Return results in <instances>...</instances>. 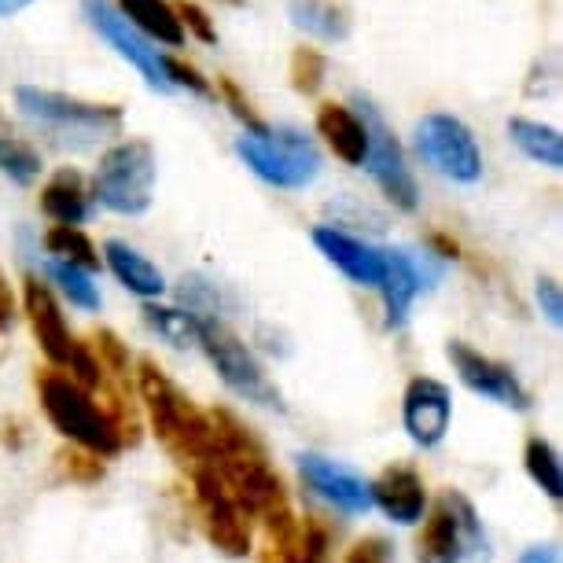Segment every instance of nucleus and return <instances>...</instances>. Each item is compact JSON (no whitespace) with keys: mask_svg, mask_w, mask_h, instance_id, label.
I'll use <instances>...</instances> for the list:
<instances>
[{"mask_svg":"<svg viewBox=\"0 0 563 563\" xmlns=\"http://www.w3.org/2000/svg\"><path fill=\"white\" fill-rule=\"evenodd\" d=\"M133 390L141 395V409L152 423L158 445L180 464H203L214 456V420L210 409H199L192 395H185L163 365L141 357L133 365Z\"/></svg>","mask_w":563,"mask_h":563,"instance_id":"f257e3e1","label":"nucleus"},{"mask_svg":"<svg viewBox=\"0 0 563 563\" xmlns=\"http://www.w3.org/2000/svg\"><path fill=\"white\" fill-rule=\"evenodd\" d=\"M34 387H37L41 412H45V420L59 431V439H67L70 445H78L85 453L100 456V461H111V456H119L125 450L122 431L114 428L111 412L100 401V395L74 384L67 372L41 368Z\"/></svg>","mask_w":563,"mask_h":563,"instance_id":"f03ea898","label":"nucleus"},{"mask_svg":"<svg viewBox=\"0 0 563 563\" xmlns=\"http://www.w3.org/2000/svg\"><path fill=\"white\" fill-rule=\"evenodd\" d=\"M158 177V155L147 136H125L100 155V166L92 174L89 196L103 210L122 218H141L152 210Z\"/></svg>","mask_w":563,"mask_h":563,"instance_id":"7ed1b4c3","label":"nucleus"},{"mask_svg":"<svg viewBox=\"0 0 563 563\" xmlns=\"http://www.w3.org/2000/svg\"><path fill=\"white\" fill-rule=\"evenodd\" d=\"M196 332H199L196 346L203 350L210 368L218 372V379L232 395L262 409H284L280 387L269 379V372L262 368L254 350L232 332L229 317H196Z\"/></svg>","mask_w":563,"mask_h":563,"instance_id":"20e7f679","label":"nucleus"},{"mask_svg":"<svg viewBox=\"0 0 563 563\" xmlns=\"http://www.w3.org/2000/svg\"><path fill=\"white\" fill-rule=\"evenodd\" d=\"M417 534L420 563H464L490 556V538L475 505L461 490H445L439 501L428 505Z\"/></svg>","mask_w":563,"mask_h":563,"instance_id":"39448f33","label":"nucleus"},{"mask_svg":"<svg viewBox=\"0 0 563 563\" xmlns=\"http://www.w3.org/2000/svg\"><path fill=\"white\" fill-rule=\"evenodd\" d=\"M236 155L258 180L288 192L313 185L321 174V152L299 130H265L258 136L243 133L236 136Z\"/></svg>","mask_w":563,"mask_h":563,"instance_id":"423d86ee","label":"nucleus"},{"mask_svg":"<svg viewBox=\"0 0 563 563\" xmlns=\"http://www.w3.org/2000/svg\"><path fill=\"white\" fill-rule=\"evenodd\" d=\"M188 479H192V516L203 538L214 545L221 556L243 560L254 545V527L251 519L240 512L236 501L225 494V486L214 475V467L207 461L188 467Z\"/></svg>","mask_w":563,"mask_h":563,"instance_id":"0eeeda50","label":"nucleus"},{"mask_svg":"<svg viewBox=\"0 0 563 563\" xmlns=\"http://www.w3.org/2000/svg\"><path fill=\"white\" fill-rule=\"evenodd\" d=\"M15 103L26 119H34V122L48 125V130H59V133H81L85 141H89V136L119 133L122 122H125V111L119 108V103L81 100V97H70V92L37 89V85H19Z\"/></svg>","mask_w":563,"mask_h":563,"instance_id":"6e6552de","label":"nucleus"},{"mask_svg":"<svg viewBox=\"0 0 563 563\" xmlns=\"http://www.w3.org/2000/svg\"><path fill=\"white\" fill-rule=\"evenodd\" d=\"M420 158L428 163L434 174L456 180V185H479L483 180V152L479 141L456 114L431 111L417 122L412 133Z\"/></svg>","mask_w":563,"mask_h":563,"instance_id":"1a4fd4ad","label":"nucleus"},{"mask_svg":"<svg viewBox=\"0 0 563 563\" xmlns=\"http://www.w3.org/2000/svg\"><path fill=\"white\" fill-rule=\"evenodd\" d=\"M354 103H357V119L368 133L365 166H368L372 180H376L379 192H384L398 210L412 214V210L420 207V188H417V177H412V169L406 163V152H401L395 130H390L387 119L379 114V108L365 97V92H357Z\"/></svg>","mask_w":563,"mask_h":563,"instance_id":"9d476101","label":"nucleus"},{"mask_svg":"<svg viewBox=\"0 0 563 563\" xmlns=\"http://www.w3.org/2000/svg\"><path fill=\"white\" fill-rule=\"evenodd\" d=\"M445 357H450L456 379H461L472 395L494 401V406L512 409V412H527L530 401H534L512 365L483 354V350H475L472 343H464V339H450V343H445Z\"/></svg>","mask_w":563,"mask_h":563,"instance_id":"9b49d317","label":"nucleus"},{"mask_svg":"<svg viewBox=\"0 0 563 563\" xmlns=\"http://www.w3.org/2000/svg\"><path fill=\"white\" fill-rule=\"evenodd\" d=\"M81 12L89 19V26L108 41V45L119 52V56L130 63V67L141 70V78L152 85L155 92H174V85L166 78V67H163V56L158 48H152L144 41V34L136 30L130 19H125L119 8L108 4V0H81Z\"/></svg>","mask_w":563,"mask_h":563,"instance_id":"f8f14e48","label":"nucleus"},{"mask_svg":"<svg viewBox=\"0 0 563 563\" xmlns=\"http://www.w3.org/2000/svg\"><path fill=\"white\" fill-rule=\"evenodd\" d=\"M23 313H26L30 332L37 339V350L48 361V368L67 372L74 354H78L81 339L70 332L56 291H52L48 284H41L37 276H26L23 280Z\"/></svg>","mask_w":563,"mask_h":563,"instance_id":"ddd939ff","label":"nucleus"},{"mask_svg":"<svg viewBox=\"0 0 563 563\" xmlns=\"http://www.w3.org/2000/svg\"><path fill=\"white\" fill-rule=\"evenodd\" d=\"M453 423V395L442 379L412 376L401 390V428L420 450H434L445 442Z\"/></svg>","mask_w":563,"mask_h":563,"instance_id":"4468645a","label":"nucleus"},{"mask_svg":"<svg viewBox=\"0 0 563 563\" xmlns=\"http://www.w3.org/2000/svg\"><path fill=\"white\" fill-rule=\"evenodd\" d=\"M299 472H302V483L310 486L321 501L339 508L343 516H365L372 508L368 479L365 475H357L354 467L339 464V461H332V456H321V453H302Z\"/></svg>","mask_w":563,"mask_h":563,"instance_id":"2eb2a0df","label":"nucleus"},{"mask_svg":"<svg viewBox=\"0 0 563 563\" xmlns=\"http://www.w3.org/2000/svg\"><path fill=\"white\" fill-rule=\"evenodd\" d=\"M313 247L321 251L324 258L346 276V280H354L357 288L379 291L384 273H387V251L384 247H372V243L350 236V232L335 229V225H317L313 229Z\"/></svg>","mask_w":563,"mask_h":563,"instance_id":"dca6fc26","label":"nucleus"},{"mask_svg":"<svg viewBox=\"0 0 563 563\" xmlns=\"http://www.w3.org/2000/svg\"><path fill=\"white\" fill-rule=\"evenodd\" d=\"M368 497L372 508L398 527H417L428 512V483L412 464H387L376 479H368Z\"/></svg>","mask_w":563,"mask_h":563,"instance_id":"f3484780","label":"nucleus"},{"mask_svg":"<svg viewBox=\"0 0 563 563\" xmlns=\"http://www.w3.org/2000/svg\"><path fill=\"white\" fill-rule=\"evenodd\" d=\"M387 251V273L384 284H379V299H384V328L387 332H398L406 328L412 302L420 299L423 288H431V280L439 273H428L417 254L401 251V247H384Z\"/></svg>","mask_w":563,"mask_h":563,"instance_id":"a211bd4d","label":"nucleus"},{"mask_svg":"<svg viewBox=\"0 0 563 563\" xmlns=\"http://www.w3.org/2000/svg\"><path fill=\"white\" fill-rule=\"evenodd\" d=\"M41 214L52 218V225H70L81 229L92 214V196L85 188V177L74 166H59L45 185H41L37 196Z\"/></svg>","mask_w":563,"mask_h":563,"instance_id":"6ab92c4d","label":"nucleus"},{"mask_svg":"<svg viewBox=\"0 0 563 563\" xmlns=\"http://www.w3.org/2000/svg\"><path fill=\"white\" fill-rule=\"evenodd\" d=\"M100 262L114 273V280H119L125 291L136 295V299H144V302L163 299L166 288H169L163 269H158V265L147 258V254L130 247L125 240H108V243H103Z\"/></svg>","mask_w":563,"mask_h":563,"instance_id":"aec40b11","label":"nucleus"},{"mask_svg":"<svg viewBox=\"0 0 563 563\" xmlns=\"http://www.w3.org/2000/svg\"><path fill=\"white\" fill-rule=\"evenodd\" d=\"M317 133L324 136V144L332 147L335 158H343L346 166H365L368 155V133L361 125L357 111L346 103L328 100L317 108Z\"/></svg>","mask_w":563,"mask_h":563,"instance_id":"412c9836","label":"nucleus"},{"mask_svg":"<svg viewBox=\"0 0 563 563\" xmlns=\"http://www.w3.org/2000/svg\"><path fill=\"white\" fill-rule=\"evenodd\" d=\"M328 549H332V530L317 516H306L288 534L265 538L258 563H324Z\"/></svg>","mask_w":563,"mask_h":563,"instance_id":"4be33fe9","label":"nucleus"},{"mask_svg":"<svg viewBox=\"0 0 563 563\" xmlns=\"http://www.w3.org/2000/svg\"><path fill=\"white\" fill-rule=\"evenodd\" d=\"M288 15L295 26L306 30L317 41H328V45L346 41L350 26H354L343 0H288Z\"/></svg>","mask_w":563,"mask_h":563,"instance_id":"5701e85b","label":"nucleus"},{"mask_svg":"<svg viewBox=\"0 0 563 563\" xmlns=\"http://www.w3.org/2000/svg\"><path fill=\"white\" fill-rule=\"evenodd\" d=\"M41 169H45L41 152L26 141V136H19L15 125L0 114V174L12 177L15 185L26 188L41 177Z\"/></svg>","mask_w":563,"mask_h":563,"instance_id":"b1692460","label":"nucleus"},{"mask_svg":"<svg viewBox=\"0 0 563 563\" xmlns=\"http://www.w3.org/2000/svg\"><path fill=\"white\" fill-rule=\"evenodd\" d=\"M508 136H512V144L530 163H538L545 169L563 166V136L560 130H552V125H541L530 119H508Z\"/></svg>","mask_w":563,"mask_h":563,"instance_id":"393cba45","label":"nucleus"},{"mask_svg":"<svg viewBox=\"0 0 563 563\" xmlns=\"http://www.w3.org/2000/svg\"><path fill=\"white\" fill-rule=\"evenodd\" d=\"M119 8L147 37L163 41V45H180L185 41V30L177 23L174 4H166V0H119Z\"/></svg>","mask_w":563,"mask_h":563,"instance_id":"a878e982","label":"nucleus"},{"mask_svg":"<svg viewBox=\"0 0 563 563\" xmlns=\"http://www.w3.org/2000/svg\"><path fill=\"white\" fill-rule=\"evenodd\" d=\"M523 467L530 475V483L538 486L549 501H560L563 497V467H560V453L556 445L541 434H530L527 445H523Z\"/></svg>","mask_w":563,"mask_h":563,"instance_id":"bb28decb","label":"nucleus"},{"mask_svg":"<svg viewBox=\"0 0 563 563\" xmlns=\"http://www.w3.org/2000/svg\"><path fill=\"white\" fill-rule=\"evenodd\" d=\"M45 276L52 284H56V291L67 299L70 306H78L85 313H97L100 310V288L92 284V273L78 269V265H67L59 258H48L45 262Z\"/></svg>","mask_w":563,"mask_h":563,"instance_id":"cd10ccee","label":"nucleus"},{"mask_svg":"<svg viewBox=\"0 0 563 563\" xmlns=\"http://www.w3.org/2000/svg\"><path fill=\"white\" fill-rule=\"evenodd\" d=\"M45 251L48 258H59L67 265H78L85 273H97L100 269V251L97 243L89 240V232L70 229V225H52L45 232Z\"/></svg>","mask_w":563,"mask_h":563,"instance_id":"c85d7f7f","label":"nucleus"},{"mask_svg":"<svg viewBox=\"0 0 563 563\" xmlns=\"http://www.w3.org/2000/svg\"><path fill=\"white\" fill-rule=\"evenodd\" d=\"M144 324L152 328L155 335H163L169 346H196V317L180 306H158V302H144Z\"/></svg>","mask_w":563,"mask_h":563,"instance_id":"c756f323","label":"nucleus"},{"mask_svg":"<svg viewBox=\"0 0 563 563\" xmlns=\"http://www.w3.org/2000/svg\"><path fill=\"white\" fill-rule=\"evenodd\" d=\"M89 350H92V357H97L103 379L133 384V354H130V346L111 332V328H97V332L89 335Z\"/></svg>","mask_w":563,"mask_h":563,"instance_id":"7c9ffc66","label":"nucleus"},{"mask_svg":"<svg viewBox=\"0 0 563 563\" xmlns=\"http://www.w3.org/2000/svg\"><path fill=\"white\" fill-rule=\"evenodd\" d=\"M288 78H291V89L299 92V97H317V92H321V85H324V78H328V59H324V52H317V48H310V45L295 48V52H291Z\"/></svg>","mask_w":563,"mask_h":563,"instance_id":"2f4dec72","label":"nucleus"},{"mask_svg":"<svg viewBox=\"0 0 563 563\" xmlns=\"http://www.w3.org/2000/svg\"><path fill=\"white\" fill-rule=\"evenodd\" d=\"M214 92L221 97V103H225V108H229L232 119H236V122H240L243 130H247L251 136H258V133L269 130V125H265L262 114L254 111V103L247 100V92H243L240 85L229 78V74H218V78H214Z\"/></svg>","mask_w":563,"mask_h":563,"instance_id":"473e14b6","label":"nucleus"},{"mask_svg":"<svg viewBox=\"0 0 563 563\" xmlns=\"http://www.w3.org/2000/svg\"><path fill=\"white\" fill-rule=\"evenodd\" d=\"M56 467L63 472V479L78 483V486H97L103 475H108V464L100 456L78 450V445H67L63 453H56Z\"/></svg>","mask_w":563,"mask_h":563,"instance_id":"72a5a7b5","label":"nucleus"},{"mask_svg":"<svg viewBox=\"0 0 563 563\" xmlns=\"http://www.w3.org/2000/svg\"><path fill=\"white\" fill-rule=\"evenodd\" d=\"M174 15H177L180 30H188L196 41H203V45H218V26L210 23V15L199 4H192V0H177Z\"/></svg>","mask_w":563,"mask_h":563,"instance_id":"f704fd0d","label":"nucleus"},{"mask_svg":"<svg viewBox=\"0 0 563 563\" xmlns=\"http://www.w3.org/2000/svg\"><path fill=\"white\" fill-rule=\"evenodd\" d=\"M163 67H166V78L174 89H188V92H196V97H210V92H214V85H210L192 63H185L177 56H163Z\"/></svg>","mask_w":563,"mask_h":563,"instance_id":"c9c22d12","label":"nucleus"},{"mask_svg":"<svg viewBox=\"0 0 563 563\" xmlns=\"http://www.w3.org/2000/svg\"><path fill=\"white\" fill-rule=\"evenodd\" d=\"M343 563H395V545L379 534H365L361 541L350 545Z\"/></svg>","mask_w":563,"mask_h":563,"instance_id":"e433bc0d","label":"nucleus"},{"mask_svg":"<svg viewBox=\"0 0 563 563\" xmlns=\"http://www.w3.org/2000/svg\"><path fill=\"white\" fill-rule=\"evenodd\" d=\"M534 299H538V310L545 313V321L552 328H560V321H563V291H560V284L552 280V276H541L538 288H534Z\"/></svg>","mask_w":563,"mask_h":563,"instance_id":"4c0bfd02","label":"nucleus"},{"mask_svg":"<svg viewBox=\"0 0 563 563\" xmlns=\"http://www.w3.org/2000/svg\"><path fill=\"white\" fill-rule=\"evenodd\" d=\"M423 243L431 247V254H439V258H450V262H467V254H464V247H461V240H453L450 232H428L423 236Z\"/></svg>","mask_w":563,"mask_h":563,"instance_id":"58836bf2","label":"nucleus"},{"mask_svg":"<svg viewBox=\"0 0 563 563\" xmlns=\"http://www.w3.org/2000/svg\"><path fill=\"white\" fill-rule=\"evenodd\" d=\"M15 317H19V299L12 291V280H8L4 269H0V335L15 324Z\"/></svg>","mask_w":563,"mask_h":563,"instance_id":"ea45409f","label":"nucleus"},{"mask_svg":"<svg viewBox=\"0 0 563 563\" xmlns=\"http://www.w3.org/2000/svg\"><path fill=\"white\" fill-rule=\"evenodd\" d=\"M0 445L4 450H12L19 453L26 445V434H23V420H15V417H8V420H0Z\"/></svg>","mask_w":563,"mask_h":563,"instance_id":"a19ab883","label":"nucleus"},{"mask_svg":"<svg viewBox=\"0 0 563 563\" xmlns=\"http://www.w3.org/2000/svg\"><path fill=\"white\" fill-rule=\"evenodd\" d=\"M516 563H560V549L556 545H530L519 552Z\"/></svg>","mask_w":563,"mask_h":563,"instance_id":"79ce46f5","label":"nucleus"},{"mask_svg":"<svg viewBox=\"0 0 563 563\" xmlns=\"http://www.w3.org/2000/svg\"><path fill=\"white\" fill-rule=\"evenodd\" d=\"M30 4H34V0H0V19H12V15H19Z\"/></svg>","mask_w":563,"mask_h":563,"instance_id":"37998d69","label":"nucleus"},{"mask_svg":"<svg viewBox=\"0 0 563 563\" xmlns=\"http://www.w3.org/2000/svg\"><path fill=\"white\" fill-rule=\"evenodd\" d=\"M225 4H232V8H243V0H225Z\"/></svg>","mask_w":563,"mask_h":563,"instance_id":"c03bdc74","label":"nucleus"},{"mask_svg":"<svg viewBox=\"0 0 563 563\" xmlns=\"http://www.w3.org/2000/svg\"><path fill=\"white\" fill-rule=\"evenodd\" d=\"M4 354H8V346H4V343H0V361H4Z\"/></svg>","mask_w":563,"mask_h":563,"instance_id":"a18cd8bd","label":"nucleus"}]
</instances>
